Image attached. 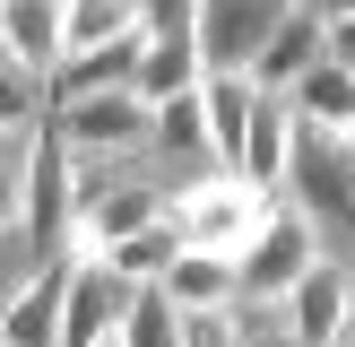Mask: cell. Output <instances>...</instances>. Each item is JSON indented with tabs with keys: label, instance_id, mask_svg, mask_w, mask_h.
I'll return each mask as SVG.
<instances>
[{
	"label": "cell",
	"instance_id": "4",
	"mask_svg": "<svg viewBox=\"0 0 355 347\" xmlns=\"http://www.w3.org/2000/svg\"><path fill=\"white\" fill-rule=\"evenodd\" d=\"M17 235H26V252L35 260H52V252H69V148H61V130H35V165H26V208H17Z\"/></svg>",
	"mask_w": 355,
	"mask_h": 347
},
{
	"label": "cell",
	"instance_id": "10",
	"mask_svg": "<svg viewBox=\"0 0 355 347\" xmlns=\"http://www.w3.org/2000/svg\"><path fill=\"white\" fill-rule=\"evenodd\" d=\"M156 165H165V183H191V174H208L217 156H208V104H200V87H182V96H165L156 104Z\"/></svg>",
	"mask_w": 355,
	"mask_h": 347
},
{
	"label": "cell",
	"instance_id": "19",
	"mask_svg": "<svg viewBox=\"0 0 355 347\" xmlns=\"http://www.w3.org/2000/svg\"><path fill=\"white\" fill-rule=\"evenodd\" d=\"M121 339L130 347H182V312H173L165 287H139V304L121 312Z\"/></svg>",
	"mask_w": 355,
	"mask_h": 347
},
{
	"label": "cell",
	"instance_id": "26",
	"mask_svg": "<svg viewBox=\"0 0 355 347\" xmlns=\"http://www.w3.org/2000/svg\"><path fill=\"white\" fill-rule=\"evenodd\" d=\"M347 9H355V0H321V17H347Z\"/></svg>",
	"mask_w": 355,
	"mask_h": 347
},
{
	"label": "cell",
	"instance_id": "8",
	"mask_svg": "<svg viewBox=\"0 0 355 347\" xmlns=\"http://www.w3.org/2000/svg\"><path fill=\"white\" fill-rule=\"evenodd\" d=\"M312 61H329V17H321V0H295V9L277 17V26H269V44L252 52V87L286 96V87L304 78Z\"/></svg>",
	"mask_w": 355,
	"mask_h": 347
},
{
	"label": "cell",
	"instance_id": "12",
	"mask_svg": "<svg viewBox=\"0 0 355 347\" xmlns=\"http://www.w3.org/2000/svg\"><path fill=\"white\" fill-rule=\"evenodd\" d=\"M139 52H148V26H130V35H113V44H96V52H69L61 69H52V104H69V96H96V87H130L139 78Z\"/></svg>",
	"mask_w": 355,
	"mask_h": 347
},
{
	"label": "cell",
	"instance_id": "17",
	"mask_svg": "<svg viewBox=\"0 0 355 347\" xmlns=\"http://www.w3.org/2000/svg\"><path fill=\"white\" fill-rule=\"evenodd\" d=\"M104 260H113V269L130 278V287H156V278H165L173 260H182V226H173V208H165V217H148L139 235H121Z\"/></svg>",
	"mask_w": 355,
	"mask_h": 347
},
{
	"label": "cell",
	"instance_id": "21",
	"mask_svg": "<svg viewBox=\"0 0 355 347\" xmlns=\"http://www.w3.org/2000/svg\"><path fill=\"white\" fill-rule=\"evenodd\" d=\"M44 130V121H35ZM35 130H0V235L17 226V208H26V165H35Z\"/></svg>",
	"mask_w": 355,
	"mask_h": 347
},
{
	"label": "cell",
	"instance_id": "1",
	"mask_svg": "<svg viewBox=\"0 0 355 347\" xmlns=\"http://www.w3.org/2000/svg\"><path fill=\"white\" fill-rule=\"evenodd\" d=\"M277 200L304 208V226H312V243H321V252L355 260V174H347V148H338L329 130L295 121V156H286Z\"/></svg>",
	"mask_w": 355,
	"mask_h": 347
},
{
	"label": "cell",
	"instance_id": "13",
	"mask_svg": "<svg viewBox=\"0 0 355 347\" xmlns=\"http://www.w3.org/2000/svg\"><path fill=\"white\" fill-rule=\"evenodd\" d=\"M0 44L17 69L52 78L61 69V0H0Z\"/></svg>",
	"mask_w": 355,
	"mask_h": 347
},
{
	"label": "cell",
	"instance_id": "2",
	"mask_svg": "<svg viewBox=\"0 0 355 347\" xmlns=\"http://www.w3.org/2000/svg\"><path fill=\"white\" fill-rule=\"evenodd\" d=\"M165 208H173V226H182L191 252H234L243 260V243L269 226L277 191H260L252 174H234V165H208V174H191V183H173Z\"/></svg>",
	"mask_w": 355,
	"mask_h": 347
},
{
	"label": "cell",
	"instance_id": "3",
	"mask_svg": "<svg viewBox=\"0 0 355 347\" xmlns=\"http://www.w3.org/2000/svg\"><path fill=\"white\" fill-rule=\"evenodd\" d=\"M61 148H96V156H148L156 148V104L139 87H96V96L52 104Z\"/></svg>",
	"mask_w": 355,
	"mask_h": 347
},
{
	"label": "cell",
	"instance_id": "14",
	"mask_svg": "<svg viewBox=\"0 0 355 347\" xmlns=\"http://www.w3.org/2000/svg\"><path fill=\"white\" fill-rule=\"evenodd\" d=\"M286 104H295V121H312V130L347 139V130H355V69H338V61H312L304 78L286 87Z\"/></svg>",
	"mask_w": 355,
	"mask_h": 347
},
{
	"label": "cell",
	"instance_id": "18",
	"mask_svg": "<svg viewBox=\"0 0 355 347\" xmlns=\"http://www.w3.org/2000/svg\"><path fill=\"white\" fill-rule=\"evenodd\" d=\"M130 26H139V0H61V61L113 44V35H130Z\"/></svg>",
	"mask_w": 355,
	"mask_h": 347
},
{
	"label": "cell",
	"instance_id": "16",
	"mask_svg": "<svg viewBox=\"0 0 355 347\" xmlns=\"http://www.w3.org/2000/svg\"><path fill=\"white\" fill-rule=\"evenodd\" d=\"M200 35H148V52H139V96L148 104H165V96H182V87H200Z\"/></svg>",
	"mask_w": 355,
	"mask_h": 347
},
{
	"label": "cell",
	"instance_id": "25",
	"mask_svg": "<svg viewBox=\"0 0 355 347\" xmlns=\"http://www.w3.org/2000/svg\"><path fill=\"white\" fill-rule=\"evenodd\" d=\"M338 347H355V295H347V321H338Z\"/></svg>",
	"mask_w": 355,
	"mask_h": 347
},
{
	"label": "cell",
	"instance_id": "22",
	"mask_svg": "<svg viewBox=\"0 0 355 347\" xmlns=\"http://www.w3.org/2000/svg\"><path fill=\"white\" fill-rule=\"evenodd\" d=\"M173 312H182V347H243L234 304H173Z\"/></svg>",
	"mask_w": 355,
	"mask_h": 347
},
{
	"label": "cell",
	"instance_id": "24",
	"mask_svg": "<svg viewBox=\"0 0 355 347\" xmlns=\"http://www.w3.org/2000/svg\"><path fill=\"white\" fill-rule=\"evenodd\" d=\"M329 61L355 69V9H347V17H329Z\"/></svg>",
	"mask_w": 355,
	"mask_h": 347
},
{
	"label": "cell",
	"instance_id": "20",
	"mask_svg": "<svg viewBox=\"0 0 355 347\" xmlns=\"http://www.w3.org/2000/svg\"><path fill=\"white\" fill-rule=\"evenodd\" d=\"M234 321H243V347H304L286 295H234Z\"/></svg>",
	"mask_w": 355,
	"mask_h": 347
},
{
	"label": "cell",
	"instance_id": "27",
	"mask_svg": "<svg viewBox=\"0 0 355 347\" xmlns=\"http://www.w3.org/2000/svg\"><path fill=\"white\" fill-rule=\"evenodd\" d=\"M96 347H130V339H121V330H104V339H96Z\"/></svg>",
	"mask_w": 355,
	"mask_h": 347
},
{
	"label": "cell",
	"instance_id": "15",
	"mask_svg": "<svg viewBox=\"0 0 355 347\" xmlns=\"http://www.w3.org/2000/svg\"><path fill=\"white\" fill-rule=\"evenodd\" d=\"M156 287H165L173 304H234V295H243V260L234 252H191V243H182V260H173Z\"/></svg>",
	"mask_w": 355,
	"mask_h": 347
},
{
	"label": "cell",
	"instance_id": "5",
	"mask_svg": "<svg viewBox=\"0 0 355 347\" xmlns=\"http://www.w3.org/2000/svg\"><path fill=\"white\" fill-rule=\"evenodd\" d=\"M69 269H78V252H52V260H35V269L0 295V347H52V339H61Z\"/></svg>",
	"mask_w": 355,
	"mask_h": 347
},
{
	"label": "cell",
	"instance_id": "28",
	"mask_svg": "<svg viewBox=\"0 0 355 347\" xmlns=\"http://www.w3.org/2000/svg\"><path fill=\"white\" fill-rule=\"evenodd\" d=\"M338 148H347V174H355V130H347V139H338Z\"/></svg>",
	"mask_w": 355,
	"mask_h": 347
},
{
	"label": "cell",
	"instance_id": "7",
	"mask_svg": "<svg viewBox=\"0 0 355 347\" xmlns=\"http://www.w3.org/2000/svg\"><path fill=\"white\" fill-rule=\"evenodd\" d=\"M165 200H173V183H165V165H148V174H130V183H113L96 208H87L78 226H69V252H113L121 235H139L148 217H165Z\"/></svg>",
	"mask_w": 355,
	"mask_h": 347
},
{
	"label": "cell",
	"instance_id": "9",
	"mask_svg": "<svg viewBox=\"0 0 355 347\" xmlns=\"http://www.w3.org/2000/svg\"><path fill=\"white\" fill-rule=\"evenodd\" d=\"M347 295H355V260L321 252L304 278L286 287V312H295V339L304 347H338V321H347Z\"/></svg>",
	"mask_w": 355,
	"mask_h": 347
},
{
	"label": "cell",
	"instance_id": "11",
	"mask_svg": "<svg viewBox=\"0 0 355 347\" xmlns=\"http://www.w3.org/2000/svg\"><path fill=\"white\" fill-rule=\"evenodd\" d=\"M286 156H295V104L260 87V96H252V121H243V156H234V174H252L260 191H277V183H286Z\"/></svg>",
	"mask_w": 355,
	"mask_h": 347
},
{
	"label": "cell",
	"instance_id": "6",
	"mask_svg": "<svg viewBox=\"0 0 355 347\" xmlns=\"http://www.w3.org/2000/svg\"><path fill=\"white\" fill-rule=\"evenodd\" d=\"M312 260H321V243H312L304 208H286V200H277V208H269V226L243 243V295H286L295 278L312 269Z\"/></svg>",
	"mask_w": 355,
	"mask_h": 347
},
{
	"label": "cell",
	"instance_id": "23",
	"mask_svg": "<svg viewBox=\"0 0 355 347\" xmlns=\"http://www.w3.org/2000/svg\"><path fill=\"white\" fill-rule=\"evenodd\" d=\"M139 26L148 35H191L200 26V0H139Z\"/></svg>",
	"mask_w": 355,
	"mask_h": 347
}]
</instances>
